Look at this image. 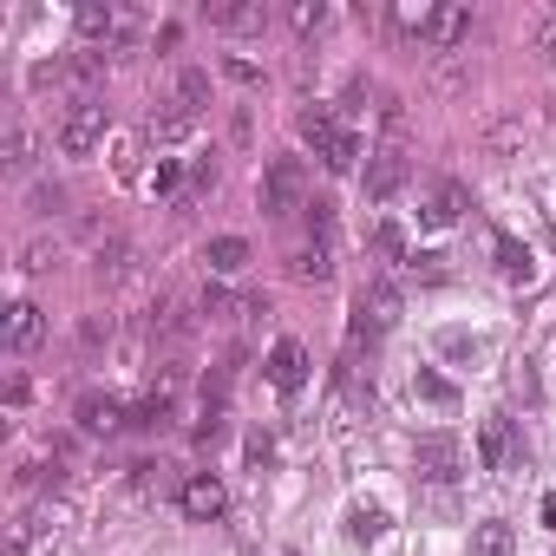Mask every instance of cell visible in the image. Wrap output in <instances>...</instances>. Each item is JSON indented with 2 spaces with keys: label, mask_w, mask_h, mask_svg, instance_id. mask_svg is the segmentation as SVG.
Here are the masks:
<instances>
[{
  "label": "cell",
  "mask_w": 556,
  "mask_h": 556,
  "mask_svg": "<svg viewBox=\"0 0 556 556\" xmlns=\"http://www.w3.org/2000/svg\"><path fill=\"white\" fill-rule=\"evenodd\" d=\"M302 144L328 164V170H354V157H361V138L328 112V105H315V112H302Z\"/></svg>",
  "instance_id": "6da1fadb"
},
{
  "label": "cell",
  "mask_w": 556,
  "mask_h": 556,
  "mask_svg": "<svg viewBox=\"0 0 556 556\" xmlns=\"http://www.w3.org/2000/svg\"><path fill=\"white\" fill-rule=\"evenodd\" d=\"M105 125H112V118H105V105H99L92 92H79V99L60 112V131H53V144H60L66 157H92V151L105 144Z\"/></svg>",
  "instance_id": "7a4b0ae2"
},
{
  "label": "cell",
  "mask_w": 556,
  "mask_h": 556,
  "mask_svg": "<svg viewBox=\"0 0 556 556\" xmlns=\"http://www.w3.org/2000/svg\"><path fill=\"white\" fill-rule=\"evenodd\" d=\"M400 289L393 282H367L361 295H354V341H380L393 321H400Z\"/></svg>",
  "instance_id": "3957f363"
},
{
  "label": "cell",
  "mask_w": 556,
  "mask_h": 556,
  "mask_svg": "<svg viewBox=\"0 0 556 556\" xmlns=\"http://www.w3.org/2000/svg\"><path fill=\"white\" fill-rule=\"evenodd\" d=\"M302 190H308L302 164H295V157H275V164H268V177H262V210H268V216L308 210V203H302Z\"/></svg>",
  "instance_id": "277c9868"
},
{
  "label": "cell",
  "mask_w": 556,
  "mask_h": 556,
  "mask_svg": "<svg viewBox=\"0 0 556 556\" xmlns=\"http://www.w3.org/2000/svg\"><path fill=\"white\" fill-rule=\"evenodd\" d=\"M413 465H419V478L452 484V478H458V465H465V445H458L452 432H426V439L413 445Z\"/></svg>",
  "instance_id": "5b68a950"
},
{
  "label": "cell",
  "mask_w": 556,
  "mask_h": 556,
  "mask_svg": "<svg viewBox=\"0 0 556 556\" xmlns=\"http://www.w3.org/2000/svg\"><path fill=\"white\" fill-rule=\"evenodd\" d=\"M406 177H413V164H406V151L400 144H387V151H374L367 157V203H387V197H400L406 190Z\"/></svg>",
  "instance_id": "8992f818"
},
{
  "label": "cell",
  "mask_w": 556,
  "mask_h": 556,
  "mask_svg": "<svg viewBox=\"0 0 556 556\" xmlns=\"http://www.w3.org/2000/svg\"><path fill=\"white\" fill-rule=\"evenodd\" d=\"M177 504H184V517H197V523H210V517H223V504H229V491L210 478V471H197V478H184V491H177Z\"/></svg>",
  "instance_id": "52a82bcc"
},
{
  "label": "cell",
  "mask_w": 556,
  "mask_h": 556,
  "mask_svg": "<svg viewBox=\"0 0 556 556\" xmlns=\"http://www.w3.org/2000/svg\"><path fill=\"white\" fill-rule=\"evenodd\" d=\"M478 458H484V471H510V465H517V426H510V419H484Z\"/></svg>",
  "instance_id": "ba28073f"
},
{
  "label": "cell",
  "mask_w": 556,
  "mask_h": 556,
  "mask_svg": "<svg viewBox=\"0 0 556 556\" xmlns=\"http://www.w3.org/2000/svg\"><path fill=\"white\" fill-rule=\"evenodd\" d=\"M268 380L282 387V393H302V387H308V354H302V341H275V354H268Z\"/></svg>",
  "instance_id": "9c48e42d"
},
{
  "label": "cell",
  "mask_w": 556,
  "mask_h": 556,
  "mask_svg": "<svg viewBox=\"0 0 556 556\" xmlns=\"http://www.w3.org/2000/svg\"><path fill=\"white\" fill-rule=\"evenodd\" d=\"M40 334H47L40 308H34V302H14V308H8V354H27V348H40Z\"/></svg>",
  "instance_id": "30bf717a"
},
{
  "label": "cell",
  "mask_w": 556,
  "mask_h": 556,
  "mask_svg": "<svg viewBox=\"0 0 556 556\" xmlns=\"http://www.w3.org/2000/svg\"><path fill=\"white\" fill-rule=\"evenodd\" d=\"M216 27H229V34H262L268 27V8L262 0H242V8H229V0H216V8H203Z\"/></svg>",
  "instance_id": "8fae6325"
},
{
  "label": "cell",
  "mask_w": 556,
  "mask_h": 556,
  "mask_svg": "<svg viewBox=\"0 0 556 556\" xmlns=\"http://www.w3.org/2000/svg\"><path fill=\"white\" fill-rule=\"evenodd\" d=\"M465 34H471V8H432V27H426V40H432L439 53H452Z\"/></svg>",
  "instance_id": "7c38bea8"
},
{
  "label": "cell",
  "mask_w": 556,
  "mask_h": 556,
  "mask_svg": "<svg viewBox=\"0 0 556 556\" xmlns=\"http://www.w3.org/2000/svg\"><path fill=\"white\" fill-rule=\"evenodd\" d=\"M419 216H426V229H452V223L465 216V190H458V184H432V197H426Z\"/></svg>",
  "instance_id": "4fadbf2b"
},
{
  "label": "cell",
  "mask_w": 556,
  "mask_h": 556,
  "mask_svg": "<svg viewBox=\"0 0 556 556\" xmlns=\"http://www.w3.org/2000/svg\"><path fill=\"white\" fill-rule=\"evenodd\" d=\"M79 426H86V432H118V426H125V406H118L112 393H86V400H79Z\"/></svg>",
  "instance_id": "5bb4252c"
},
{
  "label": "cell",
  "mask_w": 556,
  "mask_h": 556,
  "mask_svg": "<svg viewBox=\"0 0 556 556\" xmlns=\"http://www.w3.org/2000/svg\"><path fill=\"white\" fill-rule=\"evenodd\" d=\"M289 275H295V282H328V275H334V242H308V249H295Z\"/></svg>",
  "instance_id": "9a60e30c"
},
{
  "label": "cell",
  "mask_w": 556,
  "mask_h": 556,
  "mask_svg": "<svg viewBox=\"0 0 556 556\" xmlns=\"http://www.w3.org/2000/svg\"><path fill=\"white\" fill-rule=\"evenodd\" d=\"M34 151H40V138H34V125H8V144H0V170H34Z\"/></svg>",
  "instance_id": "2e32d148"
},
{
  "label": "cell",
  "mask_w": 556,
  "mask_h": 556,
  "mask_svg": "<svg viewBox=\"0 0 556 556\" xmlns=\"http://www.w3.org/2000/svg\"><path fill=\"white\" fill-rule=\"evenodd\" d=\"M517 549V530L504 523V517H484L478 530H471V556H510Z\"/></svg>",
  "instance_id": "e0dca14e"
},
{
  "label": "cell",
  "mask_w": 556,
  "mask_h": 556,
  "mask_svg": "<svg viewBox=\"0 0 556 556\" xmlns=\"http://www.w3.org/2000/svg\"><path fill=\"white\" fill-rule=\"evenodd\" d=\"M170 105H184V112H197V118H203V105H210V73L184 66V73H177V86H170Z\"/></svg>",
  "instance_id": "ac0fdd59"
},
{
  "label": "cell",
  "mask_w": 556,
  "mask_h": 556,
  "mask_svg": "<svg viewBox=\"0 0 556 556\" xmlns=\"http://www.w3.org/2000/svg\"><path fill=\"white\" fill-rule=\"evenodd\" d=\"M517 144H523V112H504V118L484 125V151H491V157H510Z\"/></svg>",
  "instance_id": "d6986e66"
},
{
  "label": "cell",
  "mask_w": 556,
  "mask_h": 556,
  "mask_svg": "<svg viewBox=\"0 0 556 556\" xmlns=\"http://www.w3.org/2000/svg\"><path fill=\"white\" fill-rule=\"evenodd\" d=\"M190 131H197V112H184V105L164 99V112L151 118V138H157V144H177V138H190Z\"/></svg>",
  "instance_id": "ffe728a7"
},
{
  "label": "cell",
  "mask_w": 556,
  "mask_h": 556,
  "mask_svg": "<svg viewBox=\"0 0 556 556\" xmlns=\"http://www.w3.org/2000/svg\"><path fill=\"white\" fill-rule=\"evenodd\" d=\"M203 262H210V268H216V275H236V268H242V262H249V242H242V236H216V242H210V255H203Z\"/></svg>",
  "instance_id": "44dd1931"
},
{
  "label": "cell",
  "mask_w": 556,
  "mask_h": 556,
  "mask_svg": "<svg viewBox=\"0 0 556 556\" xmlns=\"http://www.w3.org/2000/svg\"><path fill=\"white\" fill-rule=\"evenodd\" d=\"M151 334H164V341L190 334V315H184V302H177V295H164V302L151 308Z\"/></svg>",
  "instance_id": "7402d4cb"
},
{
  "label": "cell",
  "mask_w": 556,
  "mask_h": 556,
  "mask_svg": "<svg viewBox=\"0 0 556 556\" xmlns=\"http://www.w3.org/2000/svg\"><path fill=\"white\" fill-rule=\"evenodd\" d=\"M491 249H497V268H504V275H510V282H530V249H517V242H510V236H497V242H491Z\"/></svg>",
  "instance_id": "603a6c76"
},
{
  "label": "cell",
  "mask_w": 556,
  "mask_h": 556,
  "mask_svg": "<svg viewBox=\"0 0 556 556\" xmlns=\"http://www.w3.org/2000/svg\"><path fill=\"white\" fill-rule=\"evenodd\" d=\"M79 34L86 40H112L118 34V14L112 8H79Z\"/></svg>",
  "instance_id": "cb8c5ba5"
},
{
  "label": "cell",
  "mask_w": 556,
  "mask_h": 556,
  "mask_svg": "<svg viewBox=\"0 0 556 556\" xmlns=\"http://www.w3.org/2000/svg\"><path fill=\"white\" fill-rule=\"evenodd\" d=\"M530 47H536V53L556 66V8H543V14L530 21Z\"/></svg>",
  "instance_id": "d4e9b609"
},
{
  "label": "cell",
  "mask_w": 556,
  "mask_h": 556,
  "mask_svg": "<svg viewBox=\"0 0 556 556\" xmlns=\"http://www.w3.org/2000/svg\"><path fill=\"white\" fill-rule=\"evenodd\" d=\"M289 27L295 34H321L328 27V8H321V0H302V8H289Z\"/></svg>",
  "instance_id": "484cf974"
},
{
  "label": "cell",
  "mask_w": 556,
  "mask_h": 556,
  "mask_svg": "<svg viewBox=\"0 0 556 556\" xmlns=\"http://www.w3.org/2000/svg\"><path fill=\"white\" fill-rule=\"evenodd\" d=\"M380 530H387V517H380V510H348V536H354V543H374Z\"/></svg>",
  "instance_id": "4316f807"
},
{
  "label": "cell",
  "mask_w": 556,
  "mask_h": 556,
  "mask_svg": "<svg viewBox=\"0 0 556 556\" xmlns=\"http://www.w3.org/2000/svg\"><path fill=\"white\" fill-rule=\"evenodd\" d=\"M413 400H426V406H452V387H445L439 374H419V380H413Z\"/></svg>",
  "instance_id": "83f0119b"
},
{
  "label": "cell",
  "mask_w": 556,
  "mask_h": 556,
  "mask_svg": "<svg viewBox=\"0 0 556 556\" xmlns=\"http://www.w3.org/2000/svg\"><path fill=\"white\" fill-rule=\"evenodd\" d=\"M34 210H40V216H60V210H66V190H60V184H40V190H34Z\"/></svg>",
  "instance_id": "f1b7e54d"
},
{
  "label": "cell",
  "mask_w": 556,
  "mask_h": 556,
  "mask_svg": "<svg viewBox=\"0 0 556 556\" xmlns=\"http://www.w3.org/2000/svg\"><path fill=\"white\" fill-rule=\"evenodd\" d=\"M99 341H112V315H105V321H99V315L79 321V348H99Z\"/></svg>",
  "instance_id": "f546056e"
},
{
  "label": "cell",
  "mask_w": 556,
  "mask_h": 556,
  "mask_svg": "<svg viewBox=\"0 0 556 556\" xmlns=\"http://www.w3.org/2000/svg\"><path fill=\"white\" fill-rule=\"evenodd\" d=\"M223 73H229L236 86H262V66H249V60H223Z\"/></svg>",
  "instance_id": "4dcf8cb0"
},
{
  "label": "cell",
  "mask_w": 556,
  "mask_h": 556,
  "mask_svg": "<svg viewBox=\"0 0 556 556\" xmlns=\"http://www.w3.org/2000/svg\"><path fill=\"white\" fill-rule=\"evenodd\" d=\"M380 125H387V131H406V105H400V99H380Z\"/></svg>",
  "instance_id": "1f68e13d"
},
{
  "label": "cell",
  "mask_w": 556,
  "mask_h": 556,
  "mask_svg": "<svg viewBox=\"0 0 556 556\" xmlns=\"http://www.w3.org/2000/svg\"><path fill=\"white\" fill-rule=\"evenodd\" d=\"M53 255H60V242H34L27 249V268H53Z\"/></svg>",
  "instance_id": "d6a6232c"
},
{
  "label": "cell",
  "mask_w": 556,
  "mask_h": 556,
  "mask_svg": "<svg viewBox=\"0 0 556 556\" xmlns=\"http://www.w3.org/2000/svg\"><path fill=\"white\" fill-rule=\"evenodd\" d=\"M543 517H549V523H556V491H549V497H543Z\"/></svg>",
  "instance_id": "836d02e7"
},
{
  "label": "cell",
  "mask_w": 556,
  "mask_h": 556,
  "mask_svg": "<svg viewBox=\"0 0 556 556\" xmlns=\"http://www.w3.org/2000/svg\"><path fill=\"white\" fill-rule=\"evenodd\" d=\"M242 556H255V549H242Z\"/></svg>",
  "instance_id": "e575fe53"
}]
</instances>
